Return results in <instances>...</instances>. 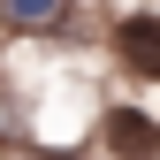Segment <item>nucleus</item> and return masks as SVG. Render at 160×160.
<instances>
[{
	"instance_id": "nucleus-1",
	"label": "nucleus",
	"mask_w": 160,
	"mask_h": 160,
	"mask_svg": "<svg viewBox=\"0 0 160 160\" xmlns=\"http://www.w3.org/2000/svg\"><path fill=\"white\" fill-rule=\"evenodd\" d=\"M107 53H114L130 76L160 84V8H130V15H114V31H107Z\"/></svg>"
},
{
	"instance_id": "nucleus-3",
	"label": "nucleus",
	"mask_w": 160,
	"mask_h": 160,
	"mask_svg": "<svg viewBox=\"0 0 160 160\" xmlns=\"http://www.w3.org/2000/svg\"><path fill=\"white\" fill-rule=\"evenodd\" d=\"M69 8L76 0H0V23L8 31H53V23H69Z\"/></svg>"
},
{
	"instance_id": "nucleus-2",
	"label": "nucleus",
	"mask_w": 160,
	"mask_h": 160,
	"mask_svg": "<svg viewBox=\"0 0 160 160\" xmlns=\"http://www.w3.org/2000/svg\"><path fill=\"white\" fill-rule=\"evenodd\" d=\"M99 137H107V152H122V160H160V122L145 107H107Z\"/></svg>"
}]
</instances>
